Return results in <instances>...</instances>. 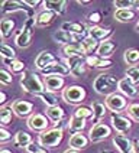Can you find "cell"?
I'll list each match as a JSON object with an SVG mask.
<instances>
[{
    "mask_svg": "<svg viewBox=\"0 0 139 153\" xmlns=\"http://www.w3.org/2000/svg\"><path fill=\"white\" fill-rule=\"evenodd\" d=\"M117 85H119V81H116V78L110 74H99L96 76L94 82H93V88L97 94L100 95H112V94L116 93L117 90Z\"/></svg>",
    "mask_w": 139,
    "mask_h": 153,
    "instance_id": "1",
    "label": "cell"
},
{
    "mask_svg": "<svg viewBox=\"0 0 139 153\" xmlns=\"http://www.w3.org/2000/svg\"><path fill=\"white\" fill-rule=\"evenodd\" d=\"M20 87L25 93L32 94V95H41L46 91L43 81L35 72H25L20 76Z\"/></svg>",
    "mask_w": 139,
    "mask_h": 153,
    "instance_id": "2",
    "label": "cell"
},
{
    "mask_svg": "<svg viewBox=\"0 0 139 153\" xmlns=\"http://www.w3.org/2000/svg\"><path fill=\"white\" fill-rule=\"evenodd\" d=\"M62 137H64V133H62V130L60 128H49V130H45L42 133H39V136H38V145L41 146V147H55V146H58L61 143V140H62Z\"/></svg>",
    "mask_w": 139,
    "mask_h": 153,
    "instance_id": "3",
    "label": "cell"
},
{
    "mask_svg": "<svg viewBox=\"0 0 139 153\" xmlns=\"http://www.w3.org/2000/svg\"><path fill=\"white\" fill-rule=\"evenodd\" d=\"M86 98V91L81 85H70L62 90V100L68 104H80Z\"/></svg>",
    "mask_w": 139,
    "mask_h": 153,
    "instance_id": "4",
    "label": "cell"
},
{
    "mask_svg": "<svg viewBox=\"0 0 139 153\" xmlns=\"http://www.w3.org/2000/svg\"><path fill=\"white\" fill-rule=\"evenodd\" d=\"M32 26L35 25V19L34 17H28L25 22V25L22 27V30L19 32V35L16 36V45L19 48H28L31 45V39H32Z\"/></svg>",
    "mask_w": 139,
    "mask_h": 153,
    "instance_id": "5",
    "label": "cell"
},
{
    "mask_svg": "<svg viewBox=\"0 0 139 153\" xmlns=\"http://www.w3.org/2000/svg\"><path fill=\"white\" fill-rule=\"evenodd\" d=\"M110 134H112V128L109 127L107 124L96 123V124H93V127L90 128V131H88V139H90V142L97 143V142H102L104 139H107Z\"/></svg>",
    "mask_w": 139,
    "mask_h": 153,
    "instance_id": "6",
    "label": "cell"
},
{
    "mask_svg": "<svg viewBox=\"0 0 139 153\" xmlns=\"http://www.w3.org/2000/svg\"><path fill=\"white\" fill-rule=\"evenodd\" d=\"M106 107L109 110L114 111V113H119V111L128 108V101H126V97L122 95L119 93H114L109 97H106Z\"/></svg>",
    "mask_w": 139,
    "mask_h": 153,
    "instance_id": "7",
    "label": "cell"
},
{
    "mask_svg": "<svg viewBox=\"0 0 139 153\" xmlns=\"http://www.w3.org/2000/svg\"><path fill=\"white\" fill-rule=\"evenodd\" d=\"M84 64H86V59H83V56H70L65 61V65L68 67L70 74L72 76H75V78L81 76L86 72Z\"/></svg>",
    "mask_w": 139,
    "mask_h": 153,
    "instance_id": "8",
    "label": "cell"
},
{
    "mask_svg": "<svg viewBox=\"0 0 139 153\" xmlns=\"http://www.w3.org/2000/svg\"><path fill=\"white\" fill-rule=\"evenodd\" d=\"M48 124H49V121L46 119V116L39 114V113H35V114H32L28 119V127L31 130H34V131H38V133L45 131L46 127H48Z\"/></svg>",
    "mask_w": 139,
    "mask_h": 153,
    "instance_id": "9",
    "label": "cell"
},
{
    "mask_svg": "<svg viewBox=\"0 0 139 153\" xmlns=\"http://www.w3.org/2000/svg\"><path fill=\"white\" fill-rule=\"evenodd\" d=\"M12 110L16 114L17 117L23 119V117H31L32 116V110H34V104L31 101H26V100H16V101L12 104Z\"/></svg>",
    "mask_w": 139,
    "mask_h": 153,
    "instance_id": "10",
    "label": "cell"
},
{
    "mask_svg": "<svg viewBox=\"0 0 139 153\" xmlns=\"http://www.w3.org/2000/svg\"><path fill=\"white\" fill-rule=\"evenodd\" d=\"M110 121H112V126L114 127V130H116L119 134L129 131L130 127H132V121H130L128 117L120 116L119 113H113L112 116H110Z\"/></svg>",
    "mask_w": 139,
    "mask_h": 153,
    "instance_id": "11",
    "label": "cell"
},
{
    "mask_svg": "<svg viewBox=\"0 0 139 153\" xmlns=\"http://www.w3.org/2000/svg\"><path fill=\"white\" fill-rule=\"evenodd\" d=\"M54 39H55V42L57 43H61V45H64V46H67V45H72V43H80L81 41V36H77V35H72L67 32V30H57L55 33H54Z\"/></svg>",
    "mask_w": 139,
    "mask_h": 153,
    "instance_id": "12",
    "label": "cell"
},
{
    "mask_svg": "<svg viewBox=\"0 0 139 153\" xmlns=\"http://www.w3.org/2000/svg\"><path fill=\"white\" fill-rule=\"evenodd\" d=\"M117 90H119V93H120L122 95H125V97H128V98H133V97H136L139 93V90L135 87V84L130 81L129 78H122V79H119Z\"/></svg>",
    "mask_w": 139,
    "mask_h": 153,
    "instance_id": "13",
    "label": "cell"
},
{
    "mask_svg": "<svg viewBox=\"0 0 139 153\" xmlns=\"http://www.w3.org/2000/svg\"><path fill=\"white\" fill-rule=\"evenodd\" d=\"M43 85H45V90L49 93L60 91L64 87V78L61 75H46L43 76Z\"/></svg>",
    "mask_w": 139,
    "mask_h": 153,
    "instance_id": "14",
    "label": "cell"
},
{
    "mask_svg": "<svg viewBox=\"0 0 139 153\" xmlns=\"http://www.w3.org/2000/svg\"><path fill=\"white\" fill-rule=\"evenodd\" d=\"M132 143L133 142H130L125 134H116V136H113V145H114V147L120 153H133Z\"/></svg>",
    "mask_w": 139,
    "mask_h": 153,
    "instance_id": "15",
    "label": "cell"
},
{
    "mask_svg": "<svg viewBox=\"0 0 139 153\" xmlns=\"http://www.w3.org/2000/svg\"><path fill=\"white\" fill-rule=\"evenodd\" d=\"M52 62H55V58L49 51H42L38 53V56L35 58V67L36 69H39L42 72L43 69L46 68L48 65H51Z\"/></svg>",
    "mask_w": 139,
    "mask_h": 153,
    "instance_id": "16",
    "label": "cell"
},
{
    "mask_svg": "<svg viewBox=\"0 0 139 153\" xmlns=\"http://www.w3.org/2000/svg\"><path fill=\"white\" fill-rule=\"evenodd\" d=\"M45 10L51 12L54 15H62L65 12V6H67V1L65 0H45L42 1Z\"/></svg>",
    "mask_w": 139,
    "mask_h": 153,
    "instance_id": "17",
    "label": "cell"
},
{
    "mask_svg": "<svg viewBox=\"0 0 139 153\" xmlns=\"http://www.w3.org/2000/svg\"><path fill=\"white\" fill-rule=\"evenodd\" d=\"M88 137L86 134H83V131H80V133H74L72 136L70 137V142L68 145L71 149H75V150H81V149H84L87 147L88 145Z\"/></svg>",
    "mask_w": 139,
    "mask_h": 153,
    "instance_id": "18",
    "label": "cell"
},
{
    "mask_svg": "<svg viewBox=\"0 0 139 153\" xmlns=\"http://www.w3.org/2000/svg\"><path fill=\"white\" fill-rule=\"evenodd\" d=\"M70 69L67 65H64V64H61V62H52L51 65H48L46 68L42 71V74L45 76L46 75H65V74H68Z\"/></svg>",
    "mask_w": 139,
    "mask_h": 153,
    "instance_id": "19",
    "label": "cell"
},
{
    "mask_svg": "<svg viewBox=\"0 0 139 153\" xmlns=\"http://www.w3.org/2000/svg\"><path fill=\"white\" fill-rule=\"evenodd\" d=\"M114 48H116L114 42L110 41V39H106V41H103V42L99 45V48H97V56H100L102 59H106V58H109L112 55Z\"/></svg>",
    "mask_w": 139,
    "mask_h": 153,
    "instance_id": "20",
    "label": "cell"
},
{
    "mask_svg": "<svg viewBox=\"0 0 139 153\" xmlns=\"http://www.w3.org/2000/svg\"><path fill=\"white\" fill-rule=\"evenodd\" d=\"M62 52H64V55H65L67 58H70V56H84V55H87L86 51H84V48H83V45H81V42L64 46V48H62Z\"/></svg>",
    "mask_w": 139,
    "mask_h": 153,
    "instance_id": "21",
    "label": "cell"
},
{
    "mask_svg": "<svg viewBox=\"0 0 139 153\" xmlns=\"http://www.w3.org/2000/svg\"><path fill=\"white\" fill-rule=\"evenodd\" d=\"M112 33L110 29H104L100 26H91L88 29V36L93 38L94 41H106V38Z\"/></svg>",
    "mask_w": 139,
    "mask_h": 153,
    "instance_id": "22",
    "label": "cell"
},
{
    "mask_svg": "<svg viewBox=\"0 0 139 153\" xmlns=\"http://www.w3.org/2000/svg\"><path fill=\"white\" fill-rule=\"evenodd\" d=\"M1 7L0 10L3 13H10V12H16V10H26V4L23 1H10V0H4L0 4Z\"/></svg>",
    "mask_w": 139,
    "mask_h": 153,
    "instance_id": "23",
    "label": "cell"
},
{
    "mask_svg": "<svg viewBox=\"0 0 139 153\" xmlns=\"http://www.w3.org/2000/svg\"><path fill=\"white\" fill-rule=\"evenodd\" d=\"M114 19L117 22H122V23H128V22H132L135 19V12L132 9H116Z\"/></svg>",
    "mask_w": 139,
    "mask_h": 153,
    "instance_id": "24",
    "label": "cell"
},
{
    "mask_svg": "<svg viewBox=\"0 0 139 153\" xmlns=\"http://www.w3.org/2000/svg\"><path fill=\"white\" fill-rule=\"evenodd\" d=\"M61 29L67 30V32L72 35H77V36H81L86 32V26L81 25V23H75V22H65V23H62Z\"/></svg>",
    "mask_w": 139,
    "mask_h": 153,
    "instance_id": "25",
    "label": "cell"
},
{
    "mask_svg": "<svg viewBox=\"0 0 139 153\" xmlns=\"http://www.w3.org/2000/svg\"><path fill=\"white\" fill-rule=\"evenodd\" d=\"M123 59L130 67H136V64L139 62V51L138 49H133V48L126 49L125 53H123Z\"/></svg>",
    "mask_w": 139,
    "mask_h": 153,
    "instance_id": "26",
    "label": "cell"
},
{
    "mask_svg": "<svg viewBox=\"0 0 139 153\" xmlns=\"http://www.w3.org/2000/svg\"><path fill=\"white\" fill-rule=\"evenodd\" d=\"M15 143H16L17 147H28V146L32 143V137L29 133H26V131H17L16 136H15Z\"/></svg>",
    "mask_w": 139,
    "mask_h": 153,
    "instance_id": "27",
    "label": "cell"
},
{
    "mask_svg": "<svg viewBox=\"0 0 139 153\" xmlns=\"http://www.w3.org/2000/svg\"><path fill=\"white\" fill-rule=\"evenodd\" d=\"M52 19H54V13L48 12V10H43L42 13H39V15L36 16V19H35V25L38 26V27L48 26L52 22Z\"/></svg>",
    "mask_w": 139,
    "mask_h": 153,
    "instance_id": "28",
    "label": "cell"
},
{
    "mask_svg": "<svg viewBox=\"0 0 139 153\" xmlns=\"http://www.w3.org/2000/svg\"><path fill=\"white\" fill-rule=\"evenodd\" d=\"M13 27H15V22L12 19H3L0 22V33H1V38L6 39L9 38L12 32H13Z\"/></svg>",
    "mask_w": 139,
    "mask_h": 153,
    "instance_id": "29",
    "label": "cell"
},
{
    "mask_svg": "<svg viewBox=\"0 0 139 153\" xmlns=\"http://www.w3.org/2000/svg\"><path fill=\"white\" fill-rule=\"evenodd\" d=\"M46 116L48 119H51L52 121H61L64 119V110L61 108L60 105H55V107H48L46 108Z\"/></svg>",
    "mask_w": 139,
    "mask_h": 153,
    "instance_id": "30",
    "label": "cell"
},
{
    "mask_svg": "<svg viewBox=\"0 0 139 153\" xmlns=\"http://www.w3.org/2000/svg\"><path fill=\"white\" fill-rule=\"evenodd\" d=\"M106 104L103 102H99V101H94L91 104V110H93V117H94L96 123H99V120L104 117V114H106Z\"/></svg>",
    "mask_w": 139,
    "mask_h": 153,
    "instance_id": "31",
    "label": "cell"
},
{
    "mask_svg": "<svg viewBox=\"0 0 139 153\" xmlns=\"http://www.w3.org/2000/svg\"><path fill=\"white\" fill-rule=\"evenodd\" d=\"M84 127H86V120L84 119H80V117H75V116H72V117L70 119L68 128L70 130H72L74 133H80V131H83Z\"/></svg>",
    "mask_w": 139,
    "mask_h": 153,
    "instance_id": "32",
    "label": "cell"
},
{
    "mask_svg": "<svg viewBox=\"0 0 139 153\" xmlns=\"http://www.w3.org/2000/svg\"><path fill=\"white\" fill-rule=\"evenodd\" d=\"M0 55H1L3 61H13L15 56H16V52H15V49L12 46H9L6 43H1V46H0Z\"/></svg>",
    "mask_w": 139,
    "mask_h": 153,
    "instance_id": "33",
    "label": "cell"
},
{
    "mask_svg": "<svg viewBox=\"0 0 139 153\" xmlns=\"http://www.w3.org/2000/svg\"><path fill=\"white\" fill-rule=\"evenodd\" d=\"M39 98H41L48 107H55V105H58V97H57L54 93L45 91V93H42L39 95Z\"/></svg>",
    "mask_w": 139,
    "mask_h": 153,
    "instance_id": "34",
    "label": "cell"
},
{
    "mask_svg": "<svg viewBox=\"0 0 139 153\" xmlns=\"http://www.w3.org/2000/svg\"><path fill=\"white\" fill-rule=\"evenodd\" d=\"M81 45H83V48H84V51H86L87 55H88V53H91L94 49L99 48L97 41H94V39H93V38H90V36H86V38L81 41Z\"/></svg>",
    "mask_w": 139,
    "mask_h": 153,
    "instance_id": "35",
    "label": "cell"
},
{
    "mask_svg": "<svg viewBox=\"0 0 139 153\" xmlns=\"http://www.w3.org/2000/svg\"><path fill=\"white\" fill-rule=\"evenodd\" d=\"M12 107H1L0 108V123L1 126H6V124H10L12 121Z\"/></svg>",
    "mask_w": 139,
    "mask_h": 153,
    "instance_id": "36",
    "label": "cell"
},
{
    "mask_svg": "<svg viewBox=\"0 0 139 153\" xmlns=\"http://www.w3.org/2000/svg\"><path fill=\"white\" fill-rule=\"evenodd\" d=\"M126 78H129L133 84H139V67H129L126 69Z\"/></svg>",
    "mask_w": 139,
    "mask_h": 153,
    "instance_id": "37",
    "label": "cell"
},
{
    "mask_svg": "<svg viewBox=\"0 0 139 153\" xmlns=\"http://www.w3.org/2000/svg\"><path fill=\"white\" fill-rule=\"evenodd\" d=\"M4 64H9V68L12 69V72H22L25 69V64L22 61H17V59L4 61Z\"/></svg>",
    "mask_w": 139,
    "mask_h": 153,
    "instance_id": "38",
    "label": "cell"
},
{
    "mask_svg": "<svg viewBox=\"0 0 139 153\" xmlns=\"http://www.w3.org/2000/svg\"><path fill=\"white\" fill-rule=\"evenodd\" d=\"M74 116H75V117H80V119L87 120L88 117L93 116V110H90L88 107H78L77 110L74 111Z\"/></svg>",
    "mask_w": 139,
    "mask_h": 153,
    "instance_id": "39",
    "label": "cell"
},
{
    "mask_svg": "<svg viewBox=\"0 0 139 153\" xmlns=\"http://www.w3.org/2000/svg\"><path fill=\"white\" fill-rule=\"evenodd\" d=\"M113 4L116 9H130L135 6V0H114Z\"/></svg>",
    "mask_w": 139,
    "mask_h": 153,
    "instance_id": "40",
    "label": "cell"
},
{
    "mask_svg": "<svg viewBox=\"0 0 139 153\" xmlns=\"http://www.w3.org/2000/svg\"><path fill=\"white\" fill-rule=\"evenodd\" d=\"M128 113H129V116L133 120L139 121V102L129 104V105H128Z\"/></svg>",
    "mask_w": 139,
    "mask_h": 153,
    "instance_id": "41",
    "label": "cell"
},
{
    "mask_svg": "<svg viewBox=\"0 0 139 153\" xmlns=\"http://www.w3.org/2000/svg\"><path fill=\"white\" fill-rule=\"evenodd\" d=\"M12 81H13L12 74L7 72L6 69H1V71H0V82L3 85H9V84H12Z\"/></svg>",
    "mask_w": 139,
    "mask_h": 153,
    "instance_id": "42",
    "label": "cell"
},
{
    "mask_svg": "<svg viewBox=\"0 0 139 153\" xmlns=\"http://www.w3.org/2000/svg\"><path fill=\"white\" fill-rule=\"evenodd\" d=\"M100 56H97V55H87L86 56V64L87 65H90V67H96L97 68V65H99V62H100Z\"/></svg>",
    "mask_w": 139,
    "mask_h": 153,
    "instance_id": "43",
    "label": "cell"
},
{
    "mask_svg": "<svg viewBox=\"0 0 139 153\" xmlns=\"http://www.w3.org/2000/svg\"><path fill=\"white\" fill-rule=\"evenodd\" d=\"M10 139H12V134L9 133L7 130H6L4 127L0 128V142L4 143V142H7V140H10Z\"/></svg>",
    "mask_w": 139,
    "mask_h": 153,
    "instance_id": "44",
    "label": "cell"
},
{
    "mask_svg": "<svg viewBox=\"0 0 139 153\" xmlns=\"http://www.w3.org/2000/svg\"><path fill=\"white\" fill-rule=\"evenodd\" d=\"M100 20H102V15L99 12H94V13L88 15V22H91V23H99Z\"/></svg>",
    "mask_w": 139,
    "mask_h": 153,
    "instance_id": "45",
    "label": "cell"
},
{
    "mask_svg": "<svg viewBox=\"0 0 139 153\" xmlns=\"http://www.w3.org/2000/svg\"><path fill=\"white\" fill-rule=\"evenodd\" d=\"M41 149H42L41 146H39V145H35L34 142H32L31 145L26 147V152H28V153H38L39 150H41Z\"/></svg>",
    "mask_w": 139,
    "mask_h": 153,
    "instance_id": "46",
    "label": "cell"
},
{
    "mask_svg": "<svg viewBox=\"0 0 139 153\" xmlns=\"http://www.w3.org/2000/svg\"><path fill=\"white\" fill-rule=\"evenodd\" d=\"M23 3H25L26 6H31V7H35V6H38L41 1L39 0H23Z\"/></svg>",
    "mask_w": 139,
    "mask_h": 153,
    "instance_id": "47",
    "label": "cell"
},
{
    "mask_svg": "<svg viewBox=\"0 0 139 153\" xmlns=\"http://www.w3.org/2000/svg\"><path fill=\"white\" fill-rule=\"evenodd\" d=\"M132 147H133V153H139V140H133Z\"/></svg>",
    "mask_w": 139,
    "mask_h": 153,
    "instance_id": "48",
    "label": "cell"
},
{
    "mask_svg": "<svg viewBox=\"0 0 139 153\" xmlns=\"http://www.w3.org/2000/svg\"><path fill=\"white\" fill-rule=\"evenodd\" d=\"M6 102V94H4V91H1L0 93V104H4Z\"/></svg>",
    "mask_w": 139,
    "mask_h": 153,
    "instance_id": "49",
    "label": "cell"
},
{
    "mask_svg": "<svg viewBox=\"0 0 139 153\" xmlns=\"http://www.w3.org/2000/svg\"><path fill=\"white\" fill-rule=\"evenodd\" d=\"M64 153H80V152H78V150H75V149H71V147H70V149H67Z\"/></svg>",
    "mask_w": 139,
    "mask_h": 153,
    "instance_id": "50",
    "label": "cell"
},
{
    "mask_svg": "<svg viewBox=\"0 0 139 153\" xmlns=\"http://www.w3.org/2000/svg\"><path fill=\"white\" fill-rule=\"evenodd\" d=\"M90 1H87V0H83V1H78V4H88Z\"/></svg>",
    "mask_w": 139,
    "mask_h": 153,
    "instance_id": "51",
    "label": "cell"
},
{
    "mask_svg": "<svg viewBox=\"0 0 139 153\" xmlns=\"http://www.w3.org/2000/svg\"><path fill=\"white\" fill-rule=\"evenodd\" d=\"M0 153H12V152H10V150H7V149H1V150H0Z\"/></svg>",
    "mask_w": 139,
    "mask_h": 153,
    "instance_id": "52",
    "label": "cell"
},
{
    "mask_svg": "<svg viewBox=\"0 0 139 153\" xmlns=\"http://www.w3.org/2000/svg\"><path fill=\"white\" fill-rule=\"evenodd\" d=\"M135 7L139 10V0H135Z\"/></svg>",
    "mask_w": 139,
    "mask_h": 153,
    "instance_id": "53",
    "label": "cell"
},
{
    "mask_svg": "<svg viewBox=\"0 0 139 153\" xmlns=\"http://www.w3.org/2000/svg\"><path fill=\"white\" fill-rule=\"evenodd\" d=\"M38 153H48V152H46L45 149H41V150H39V152H38Z\"/></svg>",
    "mask_w": 139,
    "mask_h": 153,
    "instance_id": "54",
    "label": "cell"
},
{
    "mask_svg": "<svg viewBox=\"0 0 139 153\" xmlns=\"http://www.w3.org/2000/svg\"><path fill=\"white\" fill-rule=\"evenodd\" d=\"M136 29H138V32H139V22L136 23Z\"/></svg>",
    "mask_w": 139,
    "mask_h": 153,
    "instance_id": "55",
    "label": "cell"
},
{
    "mask_svg": "<svg viewBox=\"0 0 139 153\" xmlns=\"http://www.w3.org/2000/svg\"><path fill=\"white\" fill-rule=\"evenodd\" d=\"M104 153H109V152H104Z\"/></svg>",
    "mask_w": 139,
    "mask_h": 153,
    "instance_id": "56",
    "label": "cell"
}]
</instances>
